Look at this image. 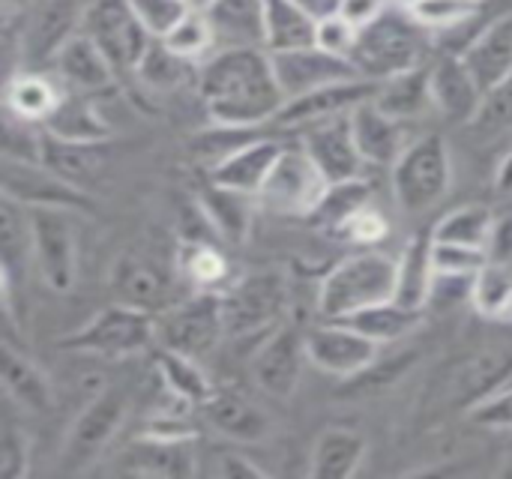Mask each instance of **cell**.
<instances>
[{
  "label": "cell",
  "mask_w": 512,
  "mask_h": 479,
  "mask_svg": "<svg viewBox=\"0 0 512 479\" xmlns=\"http://www.w3.org/2000/svg\"><path fill=\"white\" fill-rule=\"evenodd\" d=\"M285 144H279L276 138H252L240 147H234L231 153L219 156L210 165L207 180L234 192H246V195H261L273 165L279 162Z\"/></svg>",
  "instance_id": "7402d4cb"
},
{
  "label": "cell",
  "mask_w": 512,
  "mask_h": 479,
  "mask_svg": "<svg viewBox=\"0 0 512 479\" xmlns=\"http://www.w3.org/2000/svg\"><path fill=\"white\" fill-rule=\"evenodd\" d=\"M471 288L474 276H453V273H435L432 294H429V309H450L456 303H471Z\"/></svg>",
  "instance_id": "9f6ffc18"
},
{
  "label": "cell",
  "mask_w": 512,
  "mask_h": 479,
  "mask_svg": "<svg viewBox=\"0 0 512 479\" xmlns=\"http://www.w3.org/2000/svg\"><path fill=\"white\" fill-rule=\"evenodd\" d=\"M36 123L15 117L12 111H6L3 120V159H15V162H39V150H42V132L33 129Z\"/></svg>",
  "instance_id": "f907efd6"
},
{
  "label": "cell",
  "mask_w": 512,
  "mask_h": 479,
  "mask_svg": "<svg viewBox=\"0 0 512 479\" xmlns=\"http://www.w3.org/2000/svg\"><path fill=\"white\" fill-rule=\"evenodd\" d=\"M198 96L216 126L255 129L273 123L285 108V93L273 72L267 48L228 45L198 66Z\"/></svg>",
  "instance_id": "7a4b0ae2"
},
{
  "label": "cell",
  "mask_w": 512,
  "mask_h": 479,
  "mask_svg": "<svg viewBox=\"0 0 512 479\" xmlns=\"http://www.w3.org/2000/svg\"><path fill=\"white\" fill-rule=\"evenodd\" d=\"M222 336H228V330L219 291H198L156 315V345L195 360L213 354Z\"/></svg>",
  "instance_id": "30bf717a"
},
{
  "label": "cell",
  "mask_w": 512,
  "mask_h": 479,
  "mask_svg": "<svg viewBox=\"0 0 512 479\" xmlns=\"http://www.w3.org/2000/svg\"><path fill=\"white\" fill-rule=\"evenodd\" d=\"M147 438H159V441H177V444H192L198 438V429L195 423H189V417L183 414H174V411H159L153 414L147 423H144V432Z\"/></svg>",
  "instance_id": "11a10c76"
},
{
  "label": "cell",
  "mask_w": 512,
  "mask_h": 479,
  "mask_svg": "<svg viewBox=\"0 0 512 479\" xmlns=\"http://www.w3.org/2000/svg\"><path fill=\"white\" fill-rule=\"evenodd\" d=\"M375 105L402 123L417 120L420 114L435 108L432 105V63H420L408 72L384 78L375 93Z\"/></svg>",
  "instance_id": "1f68e13d"
},
{
  "label": "cell",
  "mask_w": 512,
  "mask_h": 479,
  "mask_svg": "<svg viewBox=\"0 0 512 479\" xmlns=\"http://www.w3.org/2000/svg\"><path fill=\"white\" fill-rule=\"evenodd\" d=\"M153 369L159 375V384L183 405L189 408H201L210 396H213V381L207 378V372L201 369V360L159 348L153 357Z\"/></svg>",
  "instance_id": "836d02e7"
},
{
  "label": "cell",
  "mask_w": 512,
  "mask_h": 479,
  "mask_svg": "<svg viewBox=\"0 0 512 479\" xmlns=\"http://www.w3.org/2000/svg\"><path fill=\"white\" fill-rule=\"evenodd\" d=\"M30 462V441L18 423L9 417L0 420V479H21Z\"/></svg>",
  "instance_id": "f5cc1de1"
},
{
  "label": "cell",
  "mask_w": 512,
  "mask_h": 479,
  "mask_svg": "<svg viewBox=\"0 0 512 479\" xmlns=\"http://www.w3.org/2000/svg\"><path fill=\"white\" fill-rule=\"evenodd\" d=\"M168 51H174L183 60H201L210 48H216V30L210 24V18L204 12L189 9L183 15V21L162 39Z\"/></svg>",
  "instance_id": "ee69618b"
},
{
  "label": "cell",
  "mask_w": 512,
  "mask_h": 479,
  "mask_svg": "<svg viewBox=\"0 0 512 479\" xmlns=\"http://www.w3.org/2000/svg\"><path fill=\"white\" fill-rule=\"evenodd\" d=\"M417 351H399L393 357H381L366 366L363 372H357L354 378H348V393H357V396H366V393H381L387 387H393L405 372H411L417 366Z\"/></svg>",
  "instance_id": "f6af8a7d"
},
{
  "label": "cell",
  "mask_w": 512,
  "mask_h": 479,
  "mask_svg": "<svg viewBox=\"0 0 512 479\" xmlns=\"http://www.w3.org/2000/svg\"><path fill=\"white\" fill-rule=\"evenodd\" d=\"M369 453V441L363 432L351 426L324 429L309 453V474L315 479H348L354 477Z\"/></svg>",
  "instance_id": "83f0119b"
},
{
  "label": "cell",
  "mask_w": 512,
  "mask_h": 479,
  "mask_svg": "<svg viewBox=\"0 0 512 479\" xmlns=\"http://www.w3.org/2000/svg\"><path fill=\"white\" fill-rule=\"evenodd\" d=\"M486 252H489V261L512 264V213L495 219V228H492V237H489Z\"/></svg>",
  "instance_id": "94428289"
},
{
  "label": "cell",
  "mask_w": 512,
  "mask_h": 479,
  "mask_svg": "<svg viewBox=\"0 0 512 479\" xmlns=\"http://www.w3.org/2000/svg\"><path fill=\"white\" fill-rule=\"evenodd\" d=\"M270 57H273V72H276V81H279L285 99L306 96V93L321 90L327 84L363 78L360 69L351 60L327 54L318 45H306V48H294V51H279V54H270Z\"/></svg>",
  "instance_id": "2e32d148"
},
{
  "label": "cell",
  "mask_w": 512,
  "mask_h": 479,
  "mask_svg": "<svg viewBox=\"0 0 512 479\" xmlns=\"http://www.w3.org/2000/svg\"><path fill=\"white\" fill-rule=\"evenodd\" d=\"M201 474L207 477H222V479H261L267 477V471L252 462L249 456H240V453H213L210 459V468H204Z\"/></svg>",
  "instance_id": "6f0895ef"
},
{
  "label": "cell",
  "mask_w": 512,
  "mask_h": 479,
  "mask_svg": "<svg viewBox=\"0 0 512 479\" xmlns=\"http://www.w3.org/2000/svg\"><path fill=\"white\" fill-rule=\"evenodd\" d=\"M255 201H258L255 195L234 192V189H225V186H216V183L207 180L198 189V201L195 204L207 216V222L216 231V237L237 246V243L249 240L252 219H255Z\"/></svg>",
  "instance_id": "f546056e"
},
{
  "label": "cell",
  "mask_w": 512,
  "mask_h": 479,
  "mask_svg": "<svg viewBox=\"0 0 512 479\" xmlns=\"http://www.w3.org/2000/svg\"><path fill=\"white\" fill-rule=\"evenodd\" d=\"M390 183L402 213L420 216L438 207L453 186V159L447 138L438 132L411 138L405 153L390 168Z\"/></svg>",
  "instance_id": "5b68a950"
},
{
  "label": "cell",
  "mask_w": 512,
  "mask_h": 479,
  "mask_svg": "<svg viewBox=\"0 0 512 479\" xmlns=\"http://www.w3.org/2000/svg\"><path fill=\"white\" fill-rule=\"evenodd\" d=\"M483 9V0H420L411 15L432 33V30H453L474 21Z\"/></svg>",
  "instance_id": "bcb514c9"
},
{
  "label": "cell",
  "mask_w": 512,
  "mask_h": 479,
  "mask_svg": "<svg viewBox=\"0 0 512 479\" xmlns=\"http://www.w3.org/2000/svg\"><path fill=\"white\" fill-rule=\"evenodd\" d=\"M300 3H306V6L315 9V12H318V6H321V0H300ZM318 15H321V12H318Z\"/></svg>",
  "instance_id": "003e7915"
},
{
  "label": "cell",
  "mask_w": 512,
  "mask_h": 479,
  "mask_svg": "<svg viewBox=\"0 0 512 479\" xmlns=\"http://www.w3.org/2000/svg\"><path fill=\"white\" fill-rule=\"evenodd\" d=\"M471 306L483 321H512V264L489 261L474 276Z\"/></svg>",
  "instance_id": "ab89813d"
},
{
  "label": "cell",
  "mask_w": 512,
  "mask_h": 479,
  "mask_svg": "<svg viewBox=\"0 0 512 479\" xmlns=\"http://www.w3.org/2000/svg\"><path fill=\"white\" fill-rule=\"evenodd\" d=\"M198 411L210 429H216L219 435H225L228 441H237V444H258L273 429L270 417L255 402H249L243 393H234V390L216 387L213 396Z\"/></svg>",
  "instance_id": "d4e9b609"
},
{
  "label": "cell",
  "mask_w": 512,
  "mask_h": 479,
  "mask_svg": "<svg viewBox=\"0 0 512 479\" xmlns=\"http://www.w3.org/2000/svg\"><path fill=\"white\" fill-rule=\"evenodd\" d=\"M225 330L231 339H264L288 321V279L279 270L246 273L222 291Z\"/></svg>",
  "instance_id": "8992f818"
},
{
  "label": "cell",
  "mask_w": 512,
  "mask_h": 479,
  "mask_svg": "<svg viewBox=\"0 0 512 479\" xmlns=\"http://www.w3.org/2000/svg\"><path fill=\"white\" fill-rule=\"evenodd\" d=\"M339 234H345V237L354 240V243H378V240H384V234H387V222H384L372 207H366V210L357 213Z\"/></svg>",
  "instance_id": "680465c9"
},
{
  "label": "cell",
  "mask_w": 512,
  "mask_h": 479,
  "mask_svg": "<svg viewBox=\"0 0 512 479\" xmlns=\"http://www.w3.org/2000/svg\"><path fill=\"white\" fill-rule=\"evenodd\" d=\"M51 66L66 90L87 93V96L117 87V78H120L111 60L99 51V45L87 39L81 30L63 39V45L51 54Z\"/></svg>",
  "instance_id": "44dd1931"
},
{
  "label": "cell",
  "mask_w": 512,
  "mask_h": 479,
  "mask_svg": "<svg viewBox=\"0 0 512 479\" xmlns=\"http://www.w3.org/2000/svg\"><path fill=\"white\" fill-rule=\"evenodd\" d=\"M186 3H189V9H195V12H204V15H207L219 0H186Z\"/></svg>",
  "instance_id": "be15d7a7"
},
{
  "label": "cell",
  "mask_w": 512,
  "mask_h": 479,
  "mask_svg": "<svg viewBox=\"0 0 512 479\" xmlns=\"http://www.w3.org/2000/svg\"><path fill=\"white\" fill-rule=\"evenodd\" d=\"M300 147L318 165L327 183L357 180L366 168V159L357 150L351 114H339L321 123H312L300 135Z\"/></svg>",
  "instance_id": "e0dca14e"
},
{
  "label": "cell",
  "mask_w": 512,
  "mask_h": 479,
  "mask_svg": "<svg viewBox=\"0 0 512 479\" xmlns=\"http://www.w3.org/2000/svg\"><path fill=\"white\" fill-rule=\"evenodd\" d=\"M318 12L300 0H264V48L270 54L315 45Z\"/></svg>",
  "instance_id": "4dcf8cb0"
},
{
  "label": "cell",
  "mask_w": 512,
  "mask_h": 479,
  "mask_svg": "<svg viewBox=\"0 0 512 479\" xmlns=\"http://www.w3.org/2000/svg\"><path fill=\"white\" fill-rule=\"evenodd\" d=\"M63 99V90L36 72H15L6 81V111H12L21 120L30 123H45L48 114L57 108V102Z\"/></svg>",
  "instance_id": "74e56055"
},
{
  "label": "cell",
  "mask_w": 512,
  "mask_h": 479,
  "mask_svg": "<svg viewBox=\"0 0 512 479\" xmlns=\"http://www.w3.org/2000/svg\"><path fill=\"white\" fill-rule=\"evenodd\" d=\"M459 54L483 90H492L501 78H507L512 72V9L486 24Z\"/></svg>",
  "instance_id": "4316f807"
},
{
  "label": "cell",
  "mask_w": 512,
  "mask_h": 479,
  "mask_svg": "<svg viewBox=\"0 0 512 479\" xmlns=\"http://www.w3.org/2000/svg\"><path fill=\"white\" fill-rule=\"evenodd\" d=\"M387 9V0H339L336 3V12L345 15L357 30L369 27L375 18H381Z\"/></svg>",
  "instance_id": "91938a15"
},
{
  "label": "cell",
  "mask_w": 512,
  "mask_h": 479,
  "mask_svg": "<svg viewBox=\"0 0 512 479\" xmlns=\"http://www.w3.org/2000/svg\"><path fill=\"white\" fill-rule=\"evenodd\" d=\"M417 3H420V0H396V6H402V9H408V12H411Z\"/></svg>",
  "instance_id": "03108f58"
},
{
  "label": "cell",
  "mask_w": 512,
  "mask_h": 479,
  "mask_svg": "<svg viewBox=\"0 0 512 479\" xmlns=\"http://www.w3.org/2000/svg\"><path fill=\"white\" fill-rule=\"evenodd\" d=\"M129 408H132L129 387H120V384L102 387L72 420L63 450H60V468L66 474H78L90 468L117 438Z\"/></svg>",
  "instance_id": "ba28073f"
},
{
  "label": "cell",
  "mask_w": 512,
  "mask_h": 479,
  "mask_svg": "<svg viewBox=\"0 0 512 479\" xmlns=\"http://www.w3.org/2000/svg\"><path fill=\"white\" fill-rule=\"evenodd\" d=\"M129 6L153 39H165L189 12L186 0H129Z\"/></svg>",
  "instance_id": "681fc988"
},
{
  "label": "cell",
  "mask_w": 512,
  "mask_h": 479,
  "mask_svg": "<svg viewBox=\"0 0 512 479\" xmlns=\"http://www.w3.org/2000/svg\"><path fill=\"white\" fill-rule=\"evenodd\" d=\"M357 39H360V30H357L345 15H339L336 9H327V12L318 15L315 45L324 48L327 54H336V57L351 60V57H354V48H357ZM351 63H354V60H351Z\"/></svg>",
  "instance_id": "c3c4849f"
},
{
  "label": "cell",
  "mask_w": 512,
  "mask_h": 479,
  "mask_svg": "<svg viewBox=\"0 0 512 479\" xmlns=\"http://www.w3.org/2000/svg\"><path fill=\"white\" fill-rule=\"evenodd\" d=\"M108 291H111V303L147 312L153 318L171 306L168 273L138 255H123L114 261L108 276Z\"/></svg>",
  "instance_id": "d6986e66"
},
{
  "label": "cell",
  "mask_w": 512,
  "mask_h": 479,
  "mask_svg": "<svg viewBox=\"0 0 512 479\" xmlns=\"http://www.w3.org/2000/svg\"><path fill=\"white\" fill-rule=\"evenodd\" d=\"M177 267L198 291L228 288V273H231L228 258L210 240H183L180 255H177Z\"/></svg>",
  "instance_id": "60d3db41"
},
{
  "label": "cell",
  "mask_w": 512,
  "mask_h": 479,
  "mask_svg": "<svg viewBox=\"0 0 512 479\" xmlns=\"http://www.w3.org/2000/svg\"><path fill=\"white\" fill-rule=\"evenodd\" d=\"M423 318H426V312H420V309H408L399 300H384V303L354 312L345 321L354 330H360L363 336H369L375 345L384 348V345H393V342H402L405 336H411L423 324Z\"/></svg>",
  "instance_id": "8d00e7d4"
},
{
  "label": "cell",
  "mask_w": 512,
  "mask_h": 479,
  "mask_svg": "<svg viewBox=\"0 0 512 479\" xmlns=\"http://www.w3.org/2000/svg\"><path fill=\"white\" fill-rule=\"evenodd\" d=\"M306 351L309 363L333 378H354L366 366H372L381 354L369 336L354 330L348 321H321L306 330Z\"/></svg>",
  "instance_id": "5bb4252c"
},
{
  "label": "cell",
  "mask_w": 512,
  "mask_h": 479,
  "mask_svg": "<svg viewBox=\"0 0 512 479\" xmlns=\"http://www.w3.org/2000/svg\"><path fill=\"white\" fill-rule=\"evenodd\" d=\"M189 66H192V60L177 57L174 51L165 48L162 39H156L150 45V51L144 54V60L138 63L135 75L150 90H174V87H180L189 78Z\"/></svg>",
  "instance_id": "7bdbcfd3"
},
{
  "label": "cell",
  "mask_w": 512,
  "mask_h": 479,
  "mask_svg": "<svg viewBox=\"0 0 512 479\" xmlns=\"http://www.w3.org/2000/svg\"><path fill=\"white\" fill-rule=\"evenodd\" d=\"M468 420L489 432H512V387H504L495 396H489L486 402H480L468 414Z\"/></svg>",
  "instance_id": "db71d44e"
},
{
  "label": "cell",
  "mask_w": 512,
  "mask_h": 479,
  "mask_svg": "<svg viewBox=\"0 0 512 479\" xmlns=\"http://www.w3.org/2000/svg\"><path fill=\"white\" fill-rule=\"evenodd\" d=\"M42 129L48 135H54V138L78 141V144H105L114 135L111 123L96 108L93 96L75 93V90H63V99L48 114V120L42 123Z\"/></svg>",
  "instance_id": "f1b7e54d"
},
{
  "label": "cell",
  "mask_w": 512,
  "mask_h": 479,
  "mask_svg": "<svg viewBox=\"0 0 512 479\" xmlns=\"http://www.w3.org/2000/svg\"><path fill=\"white\" fill-rule=\"evenodd\" d=\"M483 99L486 90L480 87L462 54H441L432 63V105L444 120L456 126H471L483 108Z\"/></svg>",
  "instance_id": "ac0fdd59"
},
{
  "label": "cell",
  "mask_w": 512,
  "mask_h": 479,
  "mask_svg": "<svg viewBox=\"0 0 512 479\" xmlns=\"http://www.w3.org/2000/svg\"><path fill=\"white\" fill-rule=\"evenodd\" d=\"M432 261L435 273H453V276H477L489 264L486 249L459 246V243H435L432 240Z\"/></svg>",
  "instance_id": "816d5d0a"
},
{
  "label": "cell",
  "mask_w": 512,
  "mask_h": 479,
  "mask_svg": "<svg viewBox=\"0 0 512 479\" xmlns=\"http://www.w3.org/2000/svg\"><path fill=\"white\" fill-rule=\"evenodd\" d=\"M327 180L318 171V165L309 159V153L294 144L285 147L279 162L273 165L258 201L273 210V213H285V216H312V210L318 207V201L327 192Z\"/></svg>",
  "instance_id": "4fadbf2b"
},
{
  "label": "cell",
  "mask_w": 512,
  "mask_h": 479,
  "mask_svg": "<svg viewBox=\"0 0 512 479\" xmlns=\"http://www.w3.org/2000/svg\"><path fill=\"white\" fill-rule=\"evenodd\" d=\"M426 42H429V30L408 9L387 6L381 18H375L369 27L360 30L351 60L363 78L384 81L390 75H399L426 63L423 60Z\"/></svg>",
  "instance_id": "277c9868"
},
{
  "label": "cell",
  "mask_w": 512,
  "mask_h": 479,
  "mask_svg": "<svg viewBox=\"0 0 512 479\" xmlns=\"http://www.w3.org/2000/svg\"><path fill=\"white\" fill-rule=\"evenodd\" d=\"M512 381V321H489L483 336L465 342L426 378L411 429L432 432L453 417H468L480 402Z\"/></svg>",
  "instance_id": "6da1fadb"
},
{
  "label": "cell",
  "mask_w": 512,
  "mask_h": 479,
  "mask_svg": "<svg viewBox=\"0 0 512 479\" xmlns=\"http://www.w3.org/2000/svg\"><path fill=\"white\" fill-rule=\"evenodd\" d=\"M492 189L501 198H510L512 195V147L498 159V168H495V177H492Z\"/></svg>",
  "instance_id": "6125c7cd"
},
{
  "label": "cell",
  "mask_w": 512,
  "mask_h": 479,
  "mask_svg": "<svg viewBox=\"0 0 512 479\" xmlns=\"http://www.w3.org/2000/svg\"><path fill=\"white\" fill-rule=\"evenodd\" d=\"M381 81L372 78H351V81H339V84H327L321 90H312L306 96L288 99L285 108L276 114L273 123L279 126H312L339 114H351L357 105L375 99Z\"/></svg>",
  "instance_id": "ffe728a7"
},
{
  "label": "cell",
  "mask_w": 512,
  "mask_h": 479,
  "mask_svg": "<svg viewBox=\"0 0 512 479\" xmlns=\"http://www.w3.org/2000/svg\"><path fill=\"white\" fill-rule=\"evenodd\" d=\"M219 48L255 45L264 48V0H219L207 12Z\"/></svg>",
  "instance_id": "d590c367"
},
{
  "label": "cell",
  "mask_w": 512,
  "mask_h": 479,
  "mask_svg": "<svg viewBox=\"0 0 512 479\" xmlns=\"http://www.w3.org/2000/svg\"><path fill=\"white\" fill-rule=\"evenodd\" d=\"M78 30L99 45L117 75L135 72L156 42L138 21L129 0H84L78 12Z\"/></svg>",
  "instance_id": "9c48e42d"
},
{
  "label": "cell",
  "mask_w": 512,
  "mask_h": 479,
  "mask_svg": "<svg viewBox=\"0 0 512 479\" xmlns=\"http://www.w3.org/2000/svg\"><path fill=\"white\" fill-rule=\"evenodd\" d=\"M306 363V330H300V324L294 321H282L273 333L258 339V348L249 360V372L258 390L270 399H291L300 387Z\"/></svg>",
  "instance_id": "7c38bea8"
},
{
  "label": "cell",
  "mask_w": 512,
  "mask_h": 479,
  "mask_svg": "<svg viewBox=\"0 0 512 479\" xmlns=\"http://www.w3.org/2000/svg\"><path fill=\"white\" fill-rule=\"evenodd\" d=\"M399 261L384 252H360L339 261L318 285L315 312L321 321H345L360 309L396 297Z\"/></svg>",
  "instance_id": "3957f363"
},
{
  "label": "cell",
  "mask_w": 512,
  "mask_h": 479,
  "mask_svg": "<svg viewBox=\"0 0 512 479\" xmlns=\"http://www.w3.org/2000/svg\"><path fill=\"white\" fill-rule=\"evenodd\" d=\"M498 471H501L504 477H512V453H507V459L501 462V468H498Z\"/></svg>",
  "instance_id": "e7e4bbea"
},
{
  "label": "cell",
  "mask_w": 512,
  "mask_h": 479,
  "mask_svg": "<svg viewBox=\"0 0 512 479\" xmlns=\"http://www.w3.org/2000/svg\"><path fill=\"white\" fill-rule=\"evenodd\" d=\"M0 369H3V393L27 414H48L54 408V393L48 375L15 348L12 339H3L0 348Z\"/></svg>",
  "instance_id": "484cf974"
},
{
  "label": "cell",
  "mask_w": 512,
  "mask_h": 479,
  "mask_svg": "<svg viewBox=\"0 0 512 479\" xmlns=\"http://www.w3.org/2000/svg\"><path fill=\"white\" fill-rule=\"evenodd\" d=\"M495 213L486 204H462L450 213H444L435 228H432V240L435 243H459V246H474V249H486L492 228H495Z\"/></svg>",
  "instance_id": "f35d334b"
},
{
  "label": "cell",
  "mask_w": 512,
  "mask_h": 479,
  "mask_svg": "<svg viewBox=\"0 0 512 479\" xmlns=\"http://www.w3.org/2000/svg\"><path fill=\"white\" fill-rule=\"evenodd\" d=\"M372 201V186L357 177V180H342V183H330L324 198L318 201V207L312 210V219L330 231H342L357 213H363Z\"/></svg>",
  "instance_id": "b9f144b4"
},
{
  "label": "cell",
  "mask_w": 512,
  "mask_h": 479,
  "mask_svg": "<svg viewBox=\"0 0 512 479\" xmlns=\"http://www.w3.org/2000/svg\"><path fill=\"white\" fill-rule=\"evenodd\" d=\"M351 126H354V141L366 165H387L393 168L396 159L405 153L408 141V123L390 117L375 105V99L357 105L351 111Z\"/></svg>",
  "instance_id": "cb8c5ba5"
},
{
  "label": "cell",
  "mask_w": 512,
  "mask_h": 479,
  "mask_svg": "<svg viewBox=\"0 0 512 479\" xmlns=\"http://www.w3.org/2000/svg\"><path fill=\"white\" fill-rule=\"evenodd\" d=\"M117 468L132 477L153 479H183L201 471L192 444L159 441V438H147V435H138L135 441L126 444Z\"/></svg>",
  "instance_id": "603a6c76"
},
{
  "label": "cell",
  "mask_w": 512,
  "mask_h": 479,
  "mask_svg": "<svg viewBox=\"0 0 512 479\" xmlns=\"http://www.w3.org/2000/svg\"><path fill=\"white\" fill-rule=\"evenodd\" d=\"M156 345V318L120 303L99 309L87 324L69 333L60 348L99 360H129Z\"/></svg>",
  "instance_id": "52a82bcc"
},
{
  "label": "cell",
  "mask_w": 512,
  "mask_h": 479,
  "mask_svg": "<svg viewBox=\"0 0 512 479\" xmlns=\"http://www.w3.org/2000/svg\"><path fill=\"white\" fill-rule=\"evenodd\" d=\"M3 195L24 207H48V210H72V213L93 210V201L84 195L81 186L48 171L42 162L3 159Z\"/></svg>",
  "instance_id": "9a60e30c"
},
{
  "label": "cell",
  "mask_w": 512,
  "mask_h": 479,
  "mask_svg": "<svg viewBox=\"0 0 512 479\" xmlns=\"http://www.w3.org/2000/svg\"><path fill=\"white\" fill-rule=\"evenodd\" d=\"M33 231V264L54 294H69L78 282V231L72 210L27 207Z\"/></svg>",
  "instance_id": "8fae6325"
},
{
  "label": "cell",
  "mask_w": 512,
  "mask_h": 479,
  "mask_svg": "<svg viewBox=\"0 0 512 479\" xmlns=\"http://www.w3.org/2000/svg\"><path fill=\"white\" fill-rule=\"evenodd\" d=\"M471 129L483 138H498L512 132V72L501 78L492 90H486L483 108L471 123Z\"/></svg>",
  "instance_id": "7dc6e473"
},
{
  "label": "cell",
  "mask_w": 512,
  "mask_h": 479,
  "mask_svg": "<svg viewBox=\"0 0 512 479\" xmlns=\"http://www.w3.org/2000/svg\"><path fill=\"white\" fill-rule=\"evenodd\" d=\"M39 162L60 174L63 180L84 186L90 183L102 165H105V144H78V141H63L54 138L42 129V150H39Z\"/></svg>",
  "instance_id": "e575fe53"
},
{
  "label": "cell",
  "mask_w": 512,
  "mask_h": 479,
  "mask_svg": "<svg viewBox=\"0 0 512 479\" xmlns=\"http://www.w3.org/2000/svg\"><path fill=\"white\" fill-rule=\"evenodd\" d=\"M399 276H396V297L408 309H429V294L435 282V261H432V231H420L402 249Z\"/></svg>",
  "instance_id": "d6a6232c"
}]
</instances>
